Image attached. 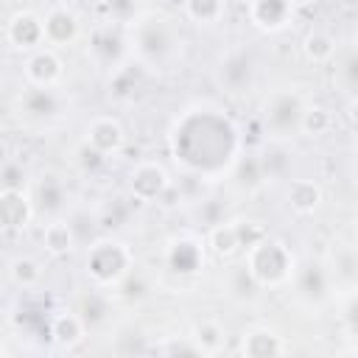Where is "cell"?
<instances>
[{"label":"cell","instance_id":"6da1fadb","mask_svg":"<svg viewBox=\"0 0 358 358\" xmlns=\"http://www.w3.org/2000/svg\"><path fill=\"white\" fill-rule=\"evenodd\" d=\"M168 151L173 162L204 182L227 179L235 159L243 154L238 123L213 101L187 103L168 129Z\"/></svg>","mask_w":358,"mask_h":358},{"label":"cell","instance_id":"7a4b0ae2","mask_svg":"<svg viewBox=\"0 0 358 358\" xmlns=\"http://www.w3.org/2000/svg\"><path fill=\"white\" fill-rule=\"evenodd\" d=\"M129 50L145 67H165L176 59L182 45V31L176 20L162 11H140L126 22Z\"/></svg>","mask_w":358,"mask_h":358},{"label":"cell","instance_id":"3957f363","mask_svg":"<svg viewBox=\"0 0 358 358\" xmlns=\"http://www.w3.org/2000/svg\"><path fill=\"white\" fill-rule=\"evenodd\" d=\"M134 268V252L115 235H98L84 246V274L95 288L112 291Z\"/></svg>","mask_w":358,"mask_h":358},{"label":"cell","instance_id":"277c9868","mask_svg":"<svg viewBox=\"0 0 358 358\" xmlns=\"http://www.w3.org/2000/svg\"><path fill=\"white\" fill-rule=\"evenodd\" d=\"M243 263L260 288H282L291 282V277L296 271V257H294L291 246L271 235H266L255 246L243 249Z\"/></svg>","mask_w":358,"mask_h":358},{"label":"cell","instance_id":"5b68a950","mask_svg":"<svg viewBox=\"0 0 358 358\" xmlns=\"http://www.w3.org/2000/svg\"><path fill=\"white\" fill-rule=\"evenodd\" d=\"M305 98L296 90H274L266 95L263 106H260V120H263V131L268 140L285 143L291 137L299 134L302 126V112H305Z\"/></svg>","mask_w":358,"mask_h":358},{"label":"cell","instance_id":"8992f818","mask_svg":"<svg viewBox=\"0 0 358 358\" xmlns=\"http://www.w3.org/2000/svg\"><path fill=\"white\" fill-rule=\"evenodd\" d=\"M126 187L129 196L140 204H159L162 196L173 187L171 171L159 159H140L129 168L126 173Z\"/></svg>","mask_w":358,"mask_h":358},{"label":"cell","instance_id":"52a82bcc","mask_svg":"<svg viewBox=\"0 0 358 358\" xmlns=\"http://www.w3.org/2000/svg\"><path fill=\"white\" fill-rule=\"evenodd\" d=\"M87 50L95 59V64L115 70L117 64H123L129 59V36H126V25L106 20L101 25H95L87 36Z\"/></svg>","mask_w":358,"mask_h":358},{"label":"cell","instance_id":"ba28073f","mask_svg":"<svg viewBox=\"0 0 358 358\" xmlns=\"http://www.w3.org/2000/svg\"><path fill=\"white\" fill-rule=\"evenodd\" d=\"M3 39H6V45H8L11 50H17V53H34L36 48L48 45V42H45V17H39V14L31 11V8L14 11V14L6 20Z\"/></svg>","mask_w":358,"mask_h":358},{"label":"cell","instance_id":"9c48e42d","mask_svg":"<svg viewBox=\"0 0 358 358\" xmlns=\"http://www.w3.org/2000/svg\"><path fill=\"white\" fill-rule=\"evenodd\" d=\"M294 294L305 305H322L330 299V285H333V271L322 260H305L296 263V271L291 277Z\"/></svg>","mask_w":358,"mask_h":358},{"label":"cell","instance_id":"30bf717a","mask_svg":"<svg viewBox=\"0 0 358 358\" xmlns=\"http://www.w3.org/2000/svg\"><path fill=\"white\" fill-rule=\"evenodd\" d=\"M255 81V59L246 50H229L218 59L215 64V84L229 92V95H241L252 87Z\"/></svg>","mask_w":358,"mask_h":358},{"label":"cell","instance_id":"8fae6325","mask_svg":"<svg viewBox=\"0 0 358 358\" xmlns=\"http://www.w3.org/2000/svg\"><path fill=\"white\" fill-rule=\"evenodd\" d=\"M165 266L176 277H193L204 268V243L193 235H176L165 246Z\"/></svg>","mask_w":358,"mask_h":358},{"label":"cell","instance_id":"7c38bea8","mask_svg":"<svg viewBox=\"0 0 358 358\" xmlns=\"http://www.w3.org/2000/svg\"><path fill=\"white\" fill-rule=\"evenodd\" d=\"M22 76H25V84L56 87L62 81V76H64V62H62L56 48H50V45L48 48H36L22 62Z\"/></svg>","mask_w":358,"mask_h":358},{"label":"cell","instance_id":"4fadbf2b","mask_svg":"<svg viewBox=\"0 0 358 358\" xmlns=\"http://www.w3.org/2000/svg\"><path fill=\"white\" fill-rule=\"evenodd\" d=\"M36 215V204H34V196L31 190H11V187H3L0 190V224L6 232H22L31 227Z\"/></svg>","mask_w":358,"mask_h":358},{"label":"cell","instance_id":"5bb4252c","mask_svg":"<svg viewBox=\"0 0 358 358\" xmlns=\"http://www.w3.org/2000/svg\"><path fill=\"white\" fill-rule=\"evenodd\" d=\"M246 17L257 31L280 34L291 25L294 6H291V0H249L246 3Z\"/></svg>","mask_w":358,"mask_h":358},{"label":"cell","instance_id":"9a60e30c","mask_svg":"<svg viewBox=\"0 0 358 358\" xmlns=\"http://www.w3.org/2000/svg\"><path fill=\"white\" fill-rule=\"evenodd\" d=\"M84 140L90 145H95L98 151H103L106 157H115L126 148V129L112 115H95L84 126Z\"/></svg>","mask_w":358,"mask_h":358},{"label":"cell","instance_id":"2e32d148","mask_svg":"<svg viewBox=\"0 0 358 358\" xmlns=\"http://www.w3.org/2000/svg\"><path fill=\"white\" fill-rule=\"evenodd\" d=\"M78 34H81V20L70 6L56 3L45 11V42L50 48H67L78 39Z\"/></svg>","mask_w":358,"mask_h":358},{"label":"cell","instance_id":"e0dca14e","mask_svg":"<svg viewBox=\"0 0 358 358\" xmlns=\"http://www.w3.org/2000/svg\"><path fill=\"white\" fill-rule=\"evenodd\" d=\"M17 106L31 120H50V117H56L62 112V95L56 92V87L25 84L20 98H17Z\"/></svg>","mask_w":358,"mask_h":358},{"label":"cell","instance_id":"ac0fdd59","mask_svg":"<svg viewBox=\"0 0 358 358\" xmlns=\"http://www.w3.org/2000/svg\"><path fill=\"white\" fill-rule=\"evenodd\" d=\"M31 196H34V204H36V213L42 215H62V210L67 207V185L62 176L56 173H45L34 182L31 187Z\"/></svg>","mask_w":358,"mask_h":358},{"label":"cell","instance_id":"d6986e66","mask_svg":"<svg viewBox=\"0 0 358 358\" xmlns=\"http://www.w3.org/2000/svg\"><path fill=\"white\" fill-rule=\"evenodd\" d=\"M143 81H145V64L129 56L123 64L109 70V95L115 101H131L143 90Z\"/></svg>","mask_w":358,"mask_h":358},{"label":"cell","instance_id":"ffe728a7","mask_svg":"<svg viewBox=\"0 0 358 358\" xmlns=\"http://www.w3.org/2000/svg\"><path fill=\"white\" fill-rule=\"evenodd\" d=\"M39 241H42V249H45L48 255H53V257H67L76 246H81L67 215H53V218L42 227Z\"/></svg>","mask_w":358,"mask_h":358},{"label":"cell","instance_id":"44dd1931","mask_svg":"<svg viewBox=\"0 0 358 358\" xmlns=\"http://www.w3.org/2000/svg\"><path fill=\"white\" fill-rule=\"evenodd\" d=\"M87 330L90 327H87V322L81 319L78 310H59V313L50 316V324H48L50 341L62 350H73L76 344H81Z\"/></svg>","mask_w":358,"mask_h":358},{"label":"cell","instance_id":"7402d4cb","mask_svg":"<svg viewBox=\"0 0 358 358\" xmlns=\"http://www.w3.org/2000/svg\"><path fill=\"white\" fill-rule=\"evenodd\" d=\"M291 344L277 333V330H268V327H252L241 336V352L249 355V358H268V355H282L288 352Z\"/></svg>","mask_w":358,"mask_h":358},{"label":"cell","instance_id":"603a6c76","mask_svg":"<svg viewBox=\"0 0 358 358\" xmlns=\"http://www.w3.org/2000/svg\"><path fill=\"white\" fill-rule=\"evenodd\" d=\"M285 201L294 215H313L322 207L324 193H322V185L313 179H288Z\"/></svg>","mask_w":358,"mask_h":358},{"label":"cell","instance_id":"cb8c5ba5","mask_svg":"<svg viewBox=\"0 0 358 358\" xmlns=\"http://www.w3.org/2000/svg\"><path fill=\"white\" fill-rule=\"evenodd\" d=\"M238 190L243 193H255L266 185V171H263V162H260V154H241L227 176Z\"/></svg>","mask_w":358,"mask_h":358},{"label":"cell","instance_id":"d4e9b609","mask_svg":"<svg viewBox=\"0 0 358 358\" xmlns=\"http://www.w3.org/2000/svg\"><path fill=\"white\" fill-rule=\"evenodd\" d=\"M207 249L215 255V257H221V260H229V257H235L243 246H241V238H238V227H235V221H215L213 227H210V232H207Z\"/></svg>","mask_w":358,"mask_h":358},{"label":"cell","instance_id":"484cf974","mask_svg":"<svg viewBox=\"0 0 358 358\" xmlns=\"http://www.w3.org/2000/svg\"><path fill=\"white\" fill-rule=\"evenodd\" d=\"M336 50H338V42H336V36L330 31L313 28V31H308L302 36V53H305V59L310 64H327V62H333Z\"/></svg>","mask_w":358,"mask_h":358},{"label":"cell","instance_id":"4316f807","mask_svg":"<svg viewBox=\"0 0 358 358\" xmlns=\"http://www.w3.org/2000/svg\"><path fill=\"white\" fill-rule=\"evenodd\" d=\"M263 171H266V182H280L291 176V165H294V154L285 148V143L271 140V145L260 154Z\"/></svg>","mask_w":358,"mask_h":358},{"label":"cell","instance_id":"83f0119b","mask_svg":"<svg viewBox=\"0 0 358 358\" xmlns=\"http://www.w3.org/2000/svg\"><path fill=\"white\" fill-rule=\"evenodd\" d=\"M6 274L17 288H36L42 280V263L31 255H17L8 260Z\"/></svg>","mask_w":358,"mask_h":358},{"label":"cell","instance_id":"f1b7e54d","mask_svg":"<svg viewBox=\"0 0 358 358\" xmlns=\"http://www.w3.org/2000/svg\"><path fill=\"white\" fill-rule=\"evenodd\" d=\"M227 291L235 299H255L263 288L257 285V280L252 277V271L246 268V263L241 260V263H235V266L227 268Z\"/></svg>","mask_w":358,"mask_h":358},{"label":"cell","instance_id":"f546056e","mask_svg":"<svg viewBox=\"0 0 358 358\" xmlns=\"http://www.w3.org/2000/svg\"><path fill=\"white\" fill-rule=\"evenodd\" d=\"M190 338L199 344L201 355H213V352H218V350L224 347V341H227V330H224L215 319H201V322L193 327Z\"/></svg>","mask_w":358,"mask_h":358},{"label":"cell","instance_id":"4dcf8cb0","mask_svg":"<svg viewBox=\"0 0 358 358\" xmlns=\"http://www.w3.org/2000/svg\"><path fill=\"white\" fill-rule=\"evenodd\" d=\"M333 129V112L324 103H308L302 112V126L299 134L305 137H324Z\"/></svg>","mask_w":358,"mask_h":358},{"label":"cell","instance_id":"1f68e13d","mask_svg":"<svg viewBox=\"0 0 358 358\" xmlns=\"http://www.w3.org/2000/svg\"><path fill=\"white\" fill-rule=\"evenodd\" d=\"M76 310L81 313V319L87 322V327H95V324H101L109 316V296L103 294V288H95L92 285V291H87L81 296V302H78Z\"/></svg>","mask_w":358,"mask_h":358},{"label":"cell","instance_id":"d6a6232c","mask_svg":"<svg viewBox=\"0 0 358 358\" xmlns=\"http://www.w3.org/2000/svg\"><path fill=\"white\" fill-rule=\"evenodd\" d=\"M182 8L196 25H215L224 17V0H182Z\"/></svg>","mask_w":358,"mask_h":358},{"label":"cell","instance_id":"836d02e7","mask_svg":"<svg viewBox=\"0 0 358 358\" xmlns=\"http://www.w3.org/2000/svg\"><path fill=\"white\" fill-rule=\"evenodd\" d=\"M112 291H115L120 299H126V302H143V299L151 294V285H148V280H145L137 268H131Z\"/></svg>","mask_w":358,"mask_h":358},{"label":"cell","instance_id":"e575fe53","mask_svg":"<svg viewBox=\"0 0 358 358\" xmlns=\"http://www.w3.org/2000/svg\"><path fill=\"white\" fill-rule=\"evenodd\" d=\"M67 218H70V224H73L76 238H78L81 246H87V243H92V241L98 238L101 215H92V213H87V210H76V213H70Z\"/></svg>","mask_w":358,"mask_h":358},{"label":"cell","instance_id":"d590c367","mask_svg":"<svg viewBox=\"0 0 358 358\" xmlns=\"http://www.w3.org/2000/svg\"><path fill=\"white\" fill-rule=\"evenodd\" d=\"M106 159H109V157H106L103 151H98L95 145H90L87 140L76 148V165H78L84 173H95V171H101V168L106 165Z\"/></svg>","mask_w":358,"mask_h":358},{"label":"cell","instance_id":"8d00e7d4","mask_svg":"<svg viewBox=\"0 0 358 358\" xmlns=\"http://www.w3.org/2000/svg\"><path fill=\"white\" fill-rule=\"evenodd\" d=\"M235 227H238V238H241V246L243 249L255 246L257 241H263L268 235V229L257 218H235Z\"/></svg>","mask_w":358,"mask_h":358},{"label":"cell","instance_id":"74e56055","mask_svg":"<svg viewBox=\"0 0 358 358\" xmlns=\"http://www.w3.org/2000/svg\"><path fill=\"white\" fill-rule=\"evenodd\" d=\"M0 179H3V187H11V190H22V187H25V179H28V173H25V168H22L20 162H14V159H6V162H3V173H0Z\"/></svg>","mask_w":358,"mask_h":358},{"label":"cell","instance_id":"f35d334b","mask_svg":"<svg viewBox=\"0 0 358 358\" xmlns=\"http://www.w3.org/2000/svg\"><path fill=\"white\" fill-rule=\"evenodd\" d=\"M341 81H344V87L347 90H352V92H358V50H352L344 62H341Z\"/></svg>","mask_w":358,"mask_h":358},{"label":"cell","instance_id":"ab89813d","mask_svg":"<svg viewBox=\"0 0 358 358\" xmlns=\"http://www.w3.org/2000/svg\"><path fill=\"white\" fill-rule=\"evenodd\" d=\"M157 352H162V355H201L199 344H196L190 336H185L182 341H168V344L159 347Z\"/></svg>","mask_w":358,"mask_h":358},{"label":"cell","instance_id":"60d3db41","mask_svg":"<svg viewBox=\"0 0 358 358\" xmlns=\"http://www.w3.org/2000/svg\"><path fill=\"white\" fill-rule=\"evenodd\" d=\"M344 115H347V120H350V126L358 131V92H352L350 95V101H347V109H344Z\"/></svg>","mask_w":358,"mask_h":358},{"label":"cell","instance_id":"b9f144b4","mask_svg":"<svg viewBox=\"0 0 358 358\" xmlns=\"http://www.w3.org/2000/svg\"><path fill=\"white\" fill-rule=\"evenodd\" d=\"M350 327H352V333H355V338H358V305L350 310Z\"/></svg>","mask_w":358,"mask_h":358},{"label":"cell","instance_id":"7bdbcfd3","mask_svg":"<svg viewBox=\"0 0 358 358\" xmlns=\"http://www.w3.org/2000/svg\"><path fill=\"white\" fill-rule=\"evenodd\" d=\"M319 0H291V6L294 8H310V6H316Z\"/></svg>","mask_w":358,"mask_h":358},{"label":"cell","instance_id":"ee69618b","mask_svg":"<svg viewBox=\"0 0 358 358\" xmlns=\"http://www.w3.org/2000/svg\"><path fill=\"white\" fill-rule=\"evenodd\" d=\"M92 3H101V6H109L112 0H92Z\"/></svg>","mask_w":358,"mask_h":358}]
</instances>
